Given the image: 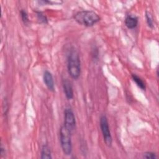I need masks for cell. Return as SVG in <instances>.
Listing matches in <instances>:
<instances>
[{"instance_id": "cell-8", "label": "cell", "mask_w": 159, "mask_h": 159, "mask_svg": "<svg viewBox=\"0 0 159 159\" xmlns=\"http://www.w3.org/2000/svg\"><path fill=\"white\" fill-rule=\"evenodd\" d=\"M138 24L137 17L132 15H128L125 19V25L129 29H133Z\"/></svg>"}, {"instance_id": "cell-9", "label": "cell", "mask_w": 159, "mask_h": 159, "mask_svg": "<svg viewBox=\"0 0 159 159\" xmlns=\"http://www.w3.org/2000/svg\"><path fill=\"white\" fill-rule=\"evenodd\" d=\"M42 159H46V158H52L51 151L48 145L44 144L41 150V157Z\"/></svg>"}, {"instance_id": "cell-7", "label": "cell", "mask_w": 159, "mask_h": 159, "mask_svg": "<svg viewBox=\"0 0 159 159\" xmlns=\"http://www.w3.org/2000/svg\"><path fill=\"white\" fill-rule=\"evenodd\" d=\"M62 86L64 93L66 98L70 100L73 98V89L71 83L66 79H64L62 81Z\"/></svg>"}, {"instance_id": "cell-5", "label": "cell", "mask_w": 159, "mask_h": 159, "mask_svg": "<svg viewBox=\"0 0 159 159\" xmlns=\"http://www.w3.org/2000/svg\"><path fill=\"white\" fill-rule=\"evenodd\" d=\"M71 134L76 129V119L74 112L70 107H66L64 111V125Z\"/></svg>"}, {"instance_id": "cell-3", "label": "cell", "mask_w": 159, "mask_h": 159, "mask_svg": "<svg viewBox=\"0 0 159 159\" xmlns=\"http://www.w3.org/2000/svg\"><path fill=\"white\" fill-rule=\"evenodd\" d=\"M71 133L64 126H61L60 130V142L63 152L65 155H70L72 153Z\"/></svg>"}, {"instance_id": "cell-2", "label": "cell", "mask_w": 159, "mask_h": 159, "mask_svg": "<svg viewBox=\"0 0 159 159\" xmlns=\"http://www.w3.org/2000/svg\"><path fill=\"white\" fill-rule=\"evenodd\" d=\"M73 18L77 23L86 27L93 26L101 19L99 16L93 11H78L74 15Z\"/></svg>"}, {"instance_id": "cell-1", "label": "cell", "mask_w": 159, "mask_h": 159, "mask_svg": "<svg viewBox=\"0 0 159 159\" xmlns=\"http://www.w3.org/2000/svg\"><path fill=\"white\" fill-rule=\"evenodd\" d=\"M67 68L69 75L73 79L77 80L80 77L81 73L80 59L78 52L74 48H72L68 53Z\"/></svg>"}, {"instance_id": "cell-6", "label": "cell", "mask_w": 159, "mask_h": 159, "mask_svg": "<svg viewBox=\"0 0 159 159\" xmlns=\"http://www.w3.org/2000/svg\"><path fill=\"white\" fill-rule=\"evenodd\" d=\"M43 82L47 86V88L50 90V91H54L55 90V84H54V81L53 78V76L52 73L46 70L43 73Z\"/></svg>"}, {"instance_id": "cell-14", "label": "cell", "mask_w": 159, "mask_h": 159, "mask_svg": "<svg viewBox=\"0 0 159 159\" xmlns=\"http://www.w3.org/2000/svg\"><path fill=\"white\" fill-rule=\"evenodd\" d=\"M143 157L147 159H155L157 157L155 153L150 152H145L143 154Z\"/></svg>"}, {"instance_id": "cell-10", "label": "cell", "mask_w": 159, "mask_h": 159, "mask_svg": "<svg viewBox=\"0 0 159 159\" xmlns=\"http://www.w3.org/2000/svg\"><path fill=\"white\" fill-rule=\"evenodd\" d=\"M132 78L133 81L136 83V84L142 90L145 89V84L144 81L137 75L135 74H132Z\"/></svg>"}, {"instance_id": "cell-13", "label": "cell", "mask_w": 159, "mask_h": 159, "mask_svg": "<svg viewBox=\"0 0 159 159\" xmlns=\"http://www.w3.org/2000/svg\"><path fill=\"white\" fill-rule=\"evenodd\" d=\"M145 18H146V21L147 23V25L150 28H153V20L152 19V17L150 14V12L146 11L145 12Z\"/></svg>"}, {"instance_id": "cell-4", "label": "cell", "mask_w": 159, "mask_h": 159, "mask_svg": "<svg viewBox=\"0 0 159 159\" xmlns=\"http://www.w3.org/2000/svg\"><path fill=\"white\" fill-rule=\"evenodd\" d=\"M100 127L105 143L108 147L111 146L112 138L109 129L108 120L105 115H102L100 117Z\"/></svg>"}, {"instance_id": "cell-11", "label": "cell", "mask_w": 159, "mask_h": 159, "mask_svg": "<svg viewBox=\"0 0 159 159\" xmlns=\"http://www.w3.org/2000/svg\"><path fill=\"white\" fill-rule=\"evenodd\" d=\"M37 19L39 20L40 22L43 23V24H47L48 20L46 16L40 11H35Z\"/></svg>"}, {"instance_id": "cell-12", "label": "cell", "mask_w": 159, "mask_h": 159, "mask_svg": "<svg viewBox=\"0 0 159 159\" xmlns=\"http://www.w3.org/2000/svg\"><path fill=\"white\" fill-rule=\"evenodd\" d=\"M20 14L21 19L24 22V24L25 25H28L29 23V16L27 12L24 9H21L20 11Z\"/></svg>"}]
</instances>
